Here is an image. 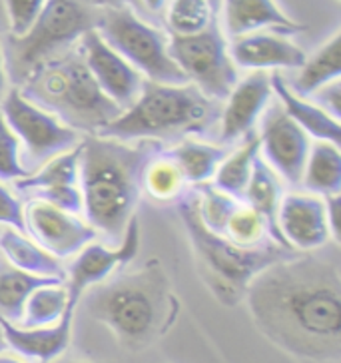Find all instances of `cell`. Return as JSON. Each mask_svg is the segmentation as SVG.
Segmentation results:
<instances>
[{"label":"cell","mask_w":341,"mask_h":363,"mask_svg":"<svg viewBox=\"0 0 341 363\" xmlns=\"http://www.w3.org/2000/svg\"><path fill=\"white\" fill-rule=\"evenodd\" d=\"M48 0H2L4 28L11 38H22L43 14Z\"/></svg>","instance_id":"cell-34"},{"label":"cell","mask_w":341,"mask_h":363,"mask_svg":"<svg viewBox=\"0 0 341 363\" xmlns=\"http://www.w3.org/2000/svg\"><path fill=\"white\" fill-rule=\"evenodd\" d=\"M140 252V225L136 216L126 228V234L116 246L108 244H88L78 252L74 262L66 267L65 288L70 303L78 306L88 289L96 288L102 281L110 279L120 267L128 266L138 257Z\"/></svg>","instance_id":"cell-12"},{"label":"cell","mask_w":341,"mask_h":363,"mask_svg":"<svg viewBox=\"0 0 341 363\" xmlns=\"http://www.w3.org/2000/svg\"><path fill=\"white\" fill-rule=\"evenodd\" d=\"M222 235L242 247H257L266 244L267 240H272L264 218L257 214L256 210H252L250 206H245L244 202H240L234 214L230 216Z\"/></svg>","instance_id":"cell-33"},{"label":"cell","mask_w":341,"mask_h":363,"mask_svg":"<svg viewBox=\"0 0 341 363\" xmlns=\"http://www.w3.org/2000/svg\"><path fill=\"white\" fill-rule=\"evenodd\" d=\"M26 176H30V172L24 168L21 142L0 116V182L14 184Z\"/></svg>","instance_id":"cell-35"},{"label":"cell","mask_w":341,"mask_h":363,"mask_svg":"<svg viewBox=\"0 0 341 363\" xmlns=\"http://www.w3.org/2000/svg\"><path fill=\"white\" fill-rule=\"evenodd\" d=\"M232 62L240 70H298L306 62V52L289 36L277 33H254L228 40Z\"/></svg>","instance_id":"cell-17"},{"label":"cell","mask_w":341,"mask_h":363,"mask_svg":"<svg viewBox=\"0 0 341 363\" xmlns=\"http://www.w3.org/2000/svg\"><path fill=\"white\" fill-rule=\"evenodd\" d=\"M216 18L208 0H170L164 12V24L170 36L202 33Z\"/></svg>","instance_id":"cell-31"},{"label":"cell","mask_w":341,"mask_h":363,"mask_svg":"<svg viewBox=\"0 0 341 363\" xmlns=\"http://www.w3.org/2000/svg\"><path fill=\"white\" fill-rule=\"evenodd\" d=\"M76 308H70L62 320L46 328H22L0 318V330L6 345L21 357H28L38 363L56 362L72 342V323Z\"/></svg>","instance_id":"cell-19"},{"label":"cell","mask_w":341,"mask_h":363,"mask_svg":"<svg viewBox=\"0 0 341 363\" xmlns=\"http://www.w3.org/2000/svg\"><path fill=\"white\" fill-rule=\"evenodd\" d=\"M0 225L24 232V203L6 184L0 182Z\"/></svg>","instance_id":"cell-37"},{"label":"cell","mask_w":341,"mask_h":363,"mask_svg":"<svg viewBox=\"0 0 341 363\" xmlns=\"http://www.w3.org/2000/svg\"><path fill=\"white\" fill-rule=\"evenodd\" d=\"M176 208L190 238L198 274L224 306H237L244 301L245 289L259 272L298 254L272 240L257 247H242L225 235L210 232L200 222L194 190H188Z\"/></svg>","instance_id":"cell-6"},{"label":"cell","mask_w":341,"mask_h":363,"mask_svg":"<svg viewBox=\"0 0 341 363\" xmlns=\"http://www.w3.org/2000/svg\"><path fill=\"white\" fill-rule=\"evenodd\" d=\"M311 102H315L318 106L323 108L331 118H335L340 122L341 118V82L340 80H333L330 84H325L320 88L318 92H313L309 96Z\"/></svg>","instance_id":"cell-38"},{"label":"cell","mask_w":341,"mask_h":363,"mask_svg":"<svg viewBox=\"0 0 341 363\" xmlns=\"http://www.w3.org/2000/svg\"><path fill=\"white\" fill-rule=\"evenodd\" d=\"M259 156L284 184L294 188L301 186V176L308 162L311 138L281 110L272 102L264 116L259 118Z\"/></svg>","instance_id":"cell-11"},{"label":"cell","mask_w":341,"mask_h":363,"mask_svg":"<svg viewBox=\"0 0 341 363\" xmlns=\"http://www.w3.org/2000/svg\"><path fill=\"white\" fill-rule=\"evenodd\" d=\"M277 230L291 250L308 254L333 244L325 200L308 192L284 194L277 210Z\"/></svg>","instance_id":"cell-15"},{"label":"cell","mask_w":341,"mask_h":363,"mask_svg":"<svg viewBox=\"0 0 341 363\" xmlns=\"http://www.w3.org/2000/svg\"><path fill=\"white\" fill-rule=\"evenodd\" d=\"M0 116L21 142L22 162L30 174L82 142L76 130L68 128L54 114L22 96L14 86L0 104Z\"/></svg>","instance_id":"cell-10"},{"label":"cell","mask_w":341,"mask_h":363,"mask_svg":"<svg viewBox=\"0 0 341 363\" xmlns=\"http://www.w3.org/2000/svg\"><path fill=\"white\" fill-rule=\"evenodd\" d=\"M33 200H40L65 210L68 214L82 216V192L80 186H58V188H44L38 192H33Z\"/></svg>","instance_id":"cell-36"},{"label":"cell","mask_w":341,"mask_h":363,"mask_svg":"<svg viewBox=\"0 0 341 363\" xmlns=\"http://www.w3.org/2000/svg\"><path fill=\"white\" fill-rule=\"evenodd\" d=\"M88 291V313L132 352L152 345L174 318L170 284L158 259L136 272L112 276Z\"/></svg>","instance_id":"cell-3"},{"label":"cell","mask_w":341,"mask_h":363,"mask_svg":"<svg viewBox=\"0 0 341 363\" xmlns=\"http://www.w3.org/2000/svg\"><path fill=\"white\" fill-rule=\"evenodd\" d=\"M341 76V34L335 33L328 43H323L306 58V62L298 68V74L294 80H288V86L294 94L301 98H309L320 88L330 84L333 80H340Z\"/></svg>","instance_id":"cell-24"},{"label":"cell","mask_w":341,"mask_h":363,"mask_svg":"<svg viewBox=\"0 0 341 363\" xmlns=\"http://www.w3.org/2000/svg\"><path fill=\"white\" fill-rule=\"evenodd\" d=\"M274 102L272 78L267 72H250L240 78L222 102L218 122V144L234 146L256 132V124Z\"/></svg>","instance_id":"cell-14"},{"label":"cell","mask_w":341,"mask_h":363,"mask_svg":"<svg viewBox=\"0 0 341 363\" xmlns=\"http://www.w3.org/2000/svg\"><path fill=\"white\" fill-rule=\"evenodd\" d=\"M78 46L98 88L122 110L132 106L146 82L138 70L110 48L96 30L86 33Z\"/></svg>","instance_id":"cell-16"},{"label":"cell","mask_w":341,"mask_h":363,"mask_svg":"<svg viewBox=\"0 0 341 363\" xmlns=\"http://www.w3.org/2000/svg\"><path fill=\"white\" fill-rule=\"evenodd\" d=\"M220 28L228 40L245 34L277 33L284 36L303 33L306 26L289 18L276 0H224Z\"/></svg>","instance_id":"cell-18"},{"label":"cell","mask_w":341,"mask_h":363,"mask_svg":"<svg viewBox=\"0 0 341 363\" xmlns=\"http://www.w3.org/2000/svg\"><path fill=\"white\" fill-rule=\"evenodd\" d=\"M52 363H88V362H72V359L68 362V359H56V362H52Z\"/></svg>","instance_id":"cell-46"},{"label":"cell","mask_w":341,"mask_h":363,"mask_svg":"<svg viewBox=\"0 0 341 363\" xmlns=\"http://www.w3.org/2000/svg\"><path fill=\"white\" fill-rule=\"evenodd\" d=\"M168 50L188 84L196 86L213 102L222 104L240 80L218 18L206 30L192 36L168 34Z\"/></svg>","instance_id":"cell-9"},{"label":"cell","mask_w":341,"mask_h":363,"mask_svg":"<svg viewBox=\"0 0 341 363\" xmlns=\"http://www.w3.org/2000/svg\"><path fill=\"white\" fill-rule=\"evenodd\" d=\"M80 158H82V142L74 148L54 156L52 160L43 164L30 176L14 182V188L16 192L33 194L44 188L80 186Z\"/></svg>","instance_id":"cell-28"},{"label":"cell","mask_w":341,"mask_h":363,"mask_svg":"<svg viewBox=\"0 0 341 363\" xmlns=\"http://www.w3.org/2000/svg\"><path fill=\"white\" fill-rule=\"evenodd\" d=\"M142 192L158 203H178L188 194V184L178 166L162 150L142 174Z\"/></svg>","instance_id":"cell-30"},{"label":"cell","mask_w":341,"mask_h":363,"mask_svg":"<svg viewBox=\"0 0 341 363\" xmlns=\"http://www.w3.org/2000/svg\"><path fill=\"white\" fill-rule=\"evenodd\" d=\"M24 230L40 247L58 259L74 257L98 238L82 216L68 214L50 203L30 200L24 206Z\"/></svg>","instance_id":"cell-13"},{"label":"cell","mask_w":341,"mask_h":363,"mask_svg":"<svg viewBox=\"0 0 341 363\" xmlns=\"http://www.w3.org/2000/svg\"><path fill=\"white\" fill-rule=\"evenodd\" d=\"M259 333L289 355L341 357V256L337 244L296 254L259 272L245 289Z\"/></svg>","instance_id":"cell-1"},{"label":"cell","mask_w":341,"mask_h":363,"mask_svg":"<svg viewBox=\"0 0 341 363\" xmlns=\"http://www.w3.org/2000/svg\"><path fill=\"white\" fill-rule=\"evenodd\" d=\"M100 9L84 0H48L43 14L22 38H6L4 60L11 82L16 86L44 60L74 46L86 33L94 30Z\"/></svg>","instance_id":"cell-7"},{"label":"cell","mask_w":341,"mask_h":363,"mask_svg":"<svg viewBox=\"0 0 341 363\" xmlns=\"http://www.w3.org/2000/svg\"><path fill=\"white\" fill-rule=\"evenodd\" d=\"M284 182L277 176L276 172L267 166L266 162L262 160V156L257 158L254 164V170L250 176V182L245 186L242 200L245 206H250L252 210H256L257 214L264 218V222L267 225L269 238L279 244V246L289 247L284 238L277 230V210H279V202L284 198ZM291 250V247H289ZM296 252V250H294Z\"/></svg>","instance_id":"cell-22"},{"label":"cell","mask_w":341,"mask_h":363,"mask_svg":"<svg viewBox=\"0 0 341 363\" xmlns=\"http://www.w3.org/2000/svg\"><path fill=\"white\" fill-rule=\"evenodd\" d=\"M4 40H2V36H0V104H2V100L4 96L9 94V90H11V78H9V72H6V60H4Z\"/></svg>","instance_id":"cell-41"},{"label":"cell","mask_w":341,"mask_h":363,"mask_svg":"<svg viewBox=\"0 0 341 363\" xmlns=\"http://www.w3.org/2000/svg\"><path fill=\"white\" fill-rule=\"evenodd\" d=\"M194 192H196V208H198L200 222L210 232L224 234L225 224H228L230 216L234 214L235 208L240 206V200L220 192L212 184L198 186V188H194Z\"/></svg>","instance_id":"cell-32"},{"label":"cell","mask_w":341,"mask_h":363,"mask_svg":"<svg viewBox=\"0 0 341 363\" xmlns=\"http://www.w3.org/2000/svg\"><path fill=\"white\" fill-rule=\"evenodd\" d=\"M46 284H56V279L22 272L0 256V318L18 325L28 298L34 289Z\"/></svg>","instance_id":"cell-27"},{"label":"cell","mask_w":341,"mask_h":363,"mask_svg":"<svg viewBox=\"0 0 341 363\" xmlns=\"http://www.w3.org/2000/svg\"><path fill=\"white\" fill-rule=\"evenodd\" d=\"M257 158H259V138L257 132H252L242 142H237V148L228 152V156L218 166L210 184L220 192L228 194L235 200H242V194L250 182Z\"/></svg>","instance_id":"cell-26"},{"label":"cell","mask_w":341,"mask_h":363,"mask_svg":"<svg viewBox=\"0 0 341 363\" xmlns=\"http://www.w3.org/2000/svg\"><path fill=\"white\" fill-rule=\"evenodd\" d=\"M220 112L222 104L203 96L196 86L146 80L134 104L122 110L96 136L120 142L154 140L166 146L190 136L218 132Z\"/></svg>","instance_id":"cell-4"},{"label":"cell","mask_w":341,"mask_h":363,"mask_svg":"<svg viewBox=\"0 0 341 363\" xmlns=\"http://www.w3.org/2000/svg\"><path fill=\"white\" fill-rule=\"evenodd\" d=\"M86 4L94 6V9H116V6H124V0H84Z\"/></svg>","instance_id":"cell-42"},{"label":"cell","mask_w":341,"mask_h":363,"mask_svg":"<svg viewBox=\"0 0 341 363\" xmlns=\"http://www.w3.org/2000/svg\"><path fill=\"white\" fill-rule=\"evenodd\" d=\"M70 308H78V306L70 303L65 281L46 284V286H40L38 289H34L33 296L28 298L18 325H22V328H46V325H54V323H58V321L62 320V315Z\"/></svg>","instance_id":"cell-29"},{"label":"cell","mask_w":341,"mask_h":363,"mask_svg":"<svg viewBox=\"0 0 341 363\" xmlns=\"http://www.w3.org/2000/svg\"><path fill=\"white\" fill-rule=\"evenodd\" d=\"M16 88L80 136H96L122 114V108L98 88L78 43L36 66Z\"/></svg>","instance_id":"cell-5"},{"label":"cell","mask_w":341,"mask_h":363,"mask_svg":"<svg viewBox=\"0 0 341 363\" xmlns=\"http://www.w3.org/2000/svg\"><path fill=\"white\" fill-rule=\"evenodd\" d=\"M208 2H210V6H212L213 14L218 16V14H220V9H222V2H224V0H208Z\"/></svg>","instance_id":"cell-44"},{"label":"cell","mask_w":341,"mask_h":363,"mask_svg":"<svg viewBox=\"0 0 341 363\" xmlns=\"http://www.w3.org/2000/svg\"><path fill=\"white\" fill-rule=\"evenodd\" d=\"M0 256L22 272L56 281L66 279L65 262L48 254L33 238L14 228H0Z\"/></svg>","instance_id":"cell-21"},{"label":"cell","mask_w":341,"mask_h":363,"mask_svg":"<svg viewBox=\"0 0 341 363\" xmlns=\"http://www.w3.org/2000/svg\"><path fill=\"white\" fill-rule=\"evenodd\" d=\"M228 146L198 138H184L176 142L172 148H164V154L178 166L186 184L194 188L212 182L213 174L228 156Z\"/></svg>","instance_id":"cell-23"},{"label":"cell","mask_w":341,"mask_h":363,"mask_svg":"<svg viewBox=\"0 0 341 363\" xmlns=\"http://www.w3.org/2000/svg\"><path fill=\"white\" fill-rule=\"evenodd\" d=\"M299 188L320 198L341 194V152L337 144H311Z\"/></svg>","instance_id":"cell-25"},{"label":"cell","mask_w":341,"mask_h":363,"mask_svg":"<svg viewBox=\"0 0 341 363\" xmlns=\"http://www.w3.org/2000/svg\"><path fill=\"white\" fill-rule=\"evenodd\" d=\"M325 200V212H328V224H330L331 240L333 244L340 246L341 234H340V212H341V194L330 196V198H323Z\"/></svg>","instance_id":"cell-39"},{"label":"cell","mask_w":341,"mask_h":363,"mask_svg":"<svg viewBox=\"0 0 341 363\" xmlns=\"http://www.w3.org/2000/svg\"><path fill=\"white\" fill-rule=\"evenodd\" d=\"M0 363H26V362L22 359L21 355H16V353L2 352L0 353Z\"/></svg>","instance_id":"cell-43"},{"label":"cell","mask_w":341,"mask_h":363,"mask_svg":"<svg viewBox=\"0 0 341 363\" xmlns=\"http://www.w3.org/2000/svg\"><path fill=\"white\" fill-rule=\"evenodd\" d=\"M6 350H9V345H6V340H4V333L0 330V353L6 352Z\"/></svg>","instance_id":"cell-45"},{"label":"cell","mask_w":341,"mask_h":363,"mask_svg":"<svg viewBox=\"0 0 341 363\" xmlns=\"http://www.w3.org/2000/svg\"><path fill=\"white\" fill-rule=\"evenodd\" d=\"M94 30L134 66L144 80L158 84H188L186 76L172 60L168 33L144 21L128 6L100 9Z\"/></svg>","instance_id":"cell-8"},{"label":"cell","mask_w":341,"mask_h":363,"mask_svg":"<svg viewBox=\"0 0 341 363\" xmlns=\"http://www.w3.org/2000/svg\"><path fill=\"white\" fill-rule=\"evenodd\" d=\"M166 148L154 140L120 142L104 136L82 138L80 192L82 218L116 246L134 220L142 196V174L148 162Z\"/></svg>","instance_id":"cell-2"},{"label":"cell","mask_w":341,"mask_h":363,"mask_svg":"<svg viewBox=\"0 0 341 363\" xmlns=\"http://www.w3.org/2000/svg\"><path fill=\"white\" fill-rule=\"evenodd\" d=\"M272 78V90L276 102L281 106V110L288 114L299 128L308 134L309 138H315L318 142H330L340 146L341 126L335 118H331L323 108H320L309 98H301L291 92L288 86V80L281 74H269Z\"/></svg>","instance_id":"cell-20"},{"label":"cell","mask_w":341,"mask_h":363,"mask_svg":"<svg viewBox=\"0 0 341 363\" xmlns=\"http://www.w3.org/2000/svg\"><path fill=\"white\" fill-rule=\"evenodd\" d=\"M136 2L140 11L150 18V24H154V22H164V12L170 0H136Z\"/></svg>","instance_id":"cell-40"}]
</instances>
